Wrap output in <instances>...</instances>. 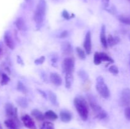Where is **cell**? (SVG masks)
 <instances>
[{
  "mask_svg": "<svg viewBox=\"0 0 130 129\" xmlns=\"http://www.w3.org/2000/svg\"><path fill=\"white\" fill-rule=\"evenodd\" d=\"M86 97H87V99L89 102V104H90L91 108L92 109L93 111L95 113V115L98 114L103 110L102 108L99 105L96 97L93 95L88 94H87Z\"/></svg>",
  "mask_w": 130,
  "mask_h": 129,
  "instance_id": "5",
  "label": "cell"
},
{
  "mask_svg": "<svg viewBox=\"0 0 130 129\" xmlns=\"http://www.w3.org/2000/svg\"><path fill=\"white\" fill-rule=\"evenodd\" d=\"M62 16H63V18L66 19V20H69V19H71V18H72L71 15H70V14L69 13L68 11L66 10H64L63 11H62Z\"/></svg>",
  "mask_w": 130,
  "mask_h": 129,
  "instance_id": "33",
  "label": "cell"
},
{
  "mask_svg": "<svg viewBox=\"0 0 130 129\" xmlns=\"http://www.w3.org/2000/svg\"><path fill=\"white\" fill-rule=\"evenodd\" d=\"M44 60H45V57L44 56H41L40 58H38V59H35L34 61V63L36 64H43L44 63Z\"/></svg>",
  "mask_w": 130,
  "mask_h": 129,
  "instance_id": "34",
  "label": "cell"
},
{
  "mask_svg": "<svg viewBox=\"0 0 130 129\" xmlns=\"http://www.w3.org/2000/svg\"><path fill=\"white\" fill-rule=\"evenodd\" d=\"M119 103L121 106L128 107L130 106V89L125 88L122 91Z\"/></svg>",
  "mask_w": 130,
  "mask_h": 129,
  "instance_id": "6",
  "label": "cell"
},
{
  "mask_svg": "<svg viewBox=\"0 0 130 129\" xmlns=\"http://www.w3.org/2000/svg\"><path fill=\"white\" fill-rule=\"evenodd\" d=\"M93 62L95 63V64L96 65H99L100 64H101L102 61L101 56H100V54L99 52H96L94 54V58H93Z\"/></svg>",
  "mask_w": 130,
  "mask_h": 129,
  "instance_id": "26",
  "label": "cell"
},
{
  "mask_svg": "<svg viewBox=\"0 0 130 129\" xmlns=\"http://www.w3.org/2000/svg\"><path fill=\"white\" fill-rule=\"evenodd\" d=\"M15 24V25H16L17 28L19 30H24V29H25V22H24V20H23L22 18H19L18 19H17Z\"/></svg>",
  "mask_w": 130,
  "mask_h": 129,
  "instance_id": "21",
  "label": "cell"
},
{
  "mask_svg": "<svg viewBox=\"0 0 130 129\" xmlns=\"http://www.w3.org/2000/svg\"><path fill=\"white\" fill-rule=\"evenodd\" d=\"M62 70L65 74H73L74 70V60L71 58H66L62 62Z\"/></svg>",
  "mask_w": 130,
  "mask_h": 129,
  "instance_id": "4",
  "label": "cell"
},
{
  "mask_svg": "<svg viewBox=\"0 0 130 129\" xmlns=\"http://www.w3.org/2000/svg\"><path fill=\"white\" fill-rule=\"evenodd\" d=\"M77 75L80 77L81 79H82L83 81H86L88 79V75L83 70H81L77 72Z\"/></svg>",
  "mask_w": 130,
  "mask_h": 129,
  "instance_id": "28",
  "label": "cell"
},
{
  "mask_svg": "<svg viewBox=\"0 0 130 129\" xmlns=\"http://www.w3.org/2000/svg\"><path fill=\"white\" fill-rule=\"evenodd\" d=\"M74 104L77 112L83 121H86L88 118L89 110L87 102L82 96H77L74 99Z\"/></svg>",
  "mask_w": 130,
  "mask_h": 129,
  "instance_id": "1",
  "label": "cell"
},
{
  "mask_svg": "<svg viewBox=\"0 0 130 129\" xmlns=\"http://www.w3.org/2000/svg\"><path fill=\"white\" fill-rule=\"evenodd\" d=\"M17 102L20 107L23 108H26L28 106V101L25 97H19L17 99Z\"/></svg>",
  "mask_w": 130,
  "mask_h": 129,
  "instance_id": "22",
  "label": "cell"
},
{
  "mask_svg": "<svg viewBox=\"0 0 130 129\" xmlns=\"http://www.w3.org/2000/svg\"><path fill=\"white\" fill-rule=\"evenodd\" d=\"M68 32H67V30H63V32H62L59 35V37L60 38H66L67 37V36H68Z\"/></svg>",
  "mask_w": 130,
  "mask_h": 129,
  "instance_id": "36",
  "label": "cell"
},
{
  "mask_svg": "<svg viewBox=\"0 0 130 129\" xmlns=\"http://www.w3.org/2000/svg\"><path fill=\"white\" fill-rule=\"evenodd\" d=\"M124 115L127 120H130V106H128L124 110Z\"/></svg>",
  "mask_w": 130,
  "mask_h": 129,
  "instance_id": "35",
  "label": "cell"
},
{
  "mask_svg": "<svg viewBox=\"0 0 130 129\" xmlns=\"http://www.w3.org/2000/svg\"><path fill=\"white\" fill-rule=\"evenodd\" d=\"M119 21L123 24H126V25H130V16L128 15H120L118 17Z\"/></svg>",
  "mask_w": 130,
  "mask_h": 129,
  "instance_id": "23",
  "label": "cell"
},
{
  "mask_svg": "<svg viewBox=\"0 0 130 129\" xmlns=\"http://www.w3.org/2000/svg\"><path fill=\"white\" fill-rule=\"evenodd\" d=\"M50 80L55 85L60 86L62 83V80L59 74L57 73H52L50 74Z\"/></svg>",
  "mask_w": 130,
  "mask_h": 129,
  "instance_id": "13",
  "label": "cell"
},
{
  "mask_svg": "<svg viewBox=\"0 0 130 129\" xmlns=\"http://www.w3.org/2000/svg\"><path fill=\"white\" fill-rule=\"evenodd\" d=\"M66 87L67 89H70L72 86V83H73V74L71 73H67L66 74Z\"/></svg>",
  "mask_w": 130,
  "mask_h": 129,
  "instance_id": "19",
  "label": "cell"
},
{
  "mask_svg": "<svg viewBox=\"0 0 130 129\" xmlns=\"http://www.w3.org/2000/svg\"><path fill=\"white\" fill-rule=\"evenodd\" d=\"M46 1L39 0L34 14V20L37 25H40L43 23L46 14Z\"/></svg>",
  "mask_w": 130,
  "mask_h": 129,
  "instance_id": "2",
  "label": "cell"
},
{
  "mask_svg": "<svg viewBox=\"0 0 130 129\" xmlns=\"http://www.w3.org/2000/svg\"><path fill=\"white\" fill-rule=\"evenodd\" d=\"M102 2L103 3H104V5H105V6L107 7L108 5H109V0H102Z\"/></svg>",
  "mask_w": 130,
  "mask_h": 129,
  "instance_id": "37",
  "label": "cell"
},
{
  "mask_svg": "<svg viewBox=\"0 0 130 129\" xmlns=\"http://www.w3.org/2000/svg\"><path fill=\"white\" fill-rule=\"evenodd\" d=\"M60 120L64 123H68L72 120V115L67 111H62L60 113Z\"/></svg>",
  "mask_w": 130,
  "mask_h": 129,
  "instance_id": "14",
  "label": "cell"
},
{
  "mask_svg": "<svg viewBox=\"0 0 130 129\" xmlns=\"http://www.w3.org/2000/svg\"><path fill=\"white\" fill-rule=\"evenodd\" d=\"M38 91H39V92L41 94H42V96H43L44 98H46V94L45 92H43V91H41V90H38Z\"/></svg>",
  "mask_w": 130,
  "mask_h": 129,
  "instance_id": "38",
  "label": "cell"
},
{
  "mask_svg": "<svg viewBox=\"0 0 130 129\" xmlns=\"http://www.w3.org/2000/svg\"><path fill=\"white\" fill-rule=\"evenodd\" d=\"M40 129H55L54 125L50 121H45L41 125Z\"/></svg>",
  "mask_w": 130,
  "mask_h": 129,
  "instance_id": "29",
  "label": "cell"
},
{
  "mask_svg": "<svg viewBox=\"0 0 130 129\" xmlns=\"http://www.w3.org/2000/svg\"><path fill=\"white\" fill-rule=\"evenodd\" d=\"M100 56H101V59L102 61H107V62H109V63H114V61L113 60V59L112 58H110L109 56H108L106 53H100Z\"/></svg>",
  "mask_w": 130,
  "mask_h": 129,
  "instance_id": "24",
  "label": "cell"
},
{
  "mask_svg": "<svg viewBox=\"0 0 130 129\" xmlns=\"http://www.w3.org/2000/svg\"><path fill=\"white\" fill-rule=\"evenodd\" d=\"M129 39H130V35H129Z\"/></svg>",
  "mask_w": 130,
  "mask_h": 129,
  "instance_id": "41",
  "label": "cell"
},
{
  "mask_svg": "<svg viewBox=\"0 0 130 129\" xmlns=\"http://www.w3.org/2000/svg\"><path fill=\"white\" fill-rule=\"evenodd\" d=\"M109 71L110 73L114 75H117L119 73V69H118V67H116V66L115 65L110 66L109 68Z\"/></svg>",
  "mask_w": 130,
  "mask_h": 129,
  "instance_id": "31",
  "label": "cell"
},
{
  "mask_svg": "<svg viewBox=\"0 0 130 129\" xmlns=\"http://www.w3.org/2000/svg\"><path fill=\"white\" fill-rule=\"evenodd\" d=\"M21 120L24 123V126L29 129H37L36 126L35 122L32 120L31 117L29 115H23L21 117Z\"/></svg>",
  "mask_w": 130,
  "mask_h": 129,
  "instance_id": "7",
  "label": "cell"
},
{
  "mask_svg": "<svg viewBox=\"0 0 130 129\" xmlns=\"http://www.w3.org/2000/svg\"><path fill=\"white\" fill-rule=\"evenodd\" d=\"M31 115L38 121H43L45 118L44 115H43L42 112H41L39 110H37V109H34L32 111Z\"/></svg>",
  "mask_w": 130,
  "mask_h": 129,
  "instance_id": "16",
  "label": "cell"
},
{
  "mask_svg": "<svg viewBox=\"0 0 130 129\" xmlns=\"http://www.w3.org/2000/svg\"><path fill=\"white\" fill-rule=\"evenodd\" d=\"M17 58H18V62H19V63H20V64H24V63H23V61L22 60L21 58H20V56H18Z\"/></svg>",
  "mask_w": 130,
  "mask_h": 129,
  "instance_id": "39",
  "label": "cell"
},
{
  "mask_svg": "<svg viewBox=\"0 0 130 129\" xmlns=\"http://www.w3.org/2000/svg\"><path fill=\"white\" fill-rule=\"evenodd\" d=\"M83 46L86 54H90L91 52V35L90 31H88L86 34Z\"/></svg>",
  "mask_w": 130,
  "mask_h": 129,
  "instance_id": "8",
  "label": "cell"
},
{
  "mask_svg": "<svg viewBox=\"0 0 130 129\" xmlns=\"http://www.w3.org/2000/svg\"><path fill=\"white\" fill-rule=\"evenodd\" d=\"M5 124L8 129H20L19 121L13 118H10L5 121Z\"/></svg>",
  "mask_w": 130,
  "mask_h": 129,
  "instance_id": "10",
  "label": "cell"
},
{
  "mask_svg": "<svg viewBox=\"0 0 130 129\" xmlns=\"http://www.w3.org/2000/svg\"><path fill=\"white\" fill-rule=\"evenodd\" d=\"M120 42V39L119 37H114L112 35H109L107 38V43L110 47H113L118 44Z\"/></svg>",
  "mask_w": 130,
  "mask_h": 129,
  "instance_id": "17",
  "label": "cell"
},
{
  "mask_svg": "<svg viewBox=\"0 0 130 129\" xmlns=\"http://www.w3.org/2000/svg\"><path fill=\"white\" fill-rule=\"evenodd\" d=\"M5 110H6V113L8 116L18 121L17 108H14L11 104L8 103L6 104V106H5Z\"/></svg>",
  "mask_w": 130,
  "mask_h": 129,
  "instance_id": "9",
  "label": "cell"
},
{
  "mask_svg": "<svg viewBox=\"0 0 130 129\" xmlns=\"http://www.w3.org/2000/svg\"><path fill=\"white\" fill-rule=\"evenodd\" d=\"M107 116V113L106 111H104V110H102L100 112H99V113L96 115V117L97 118H99V120L105 119Z\"/></svg>",
  "mask_w": 130,
  "mask_h": 129,
  "instance_id": "30",
  "label": "cell"
},
{
  "mask_svg": "<svg viewBox=\"0 0 130 129\" xmlns=\"http://www.w3.org/2000/svg\"><path fill=\"white\" fill-rule=\"evenodd\" d=\"M0 51H1V49H0Z\"/></svg>",
  "mask_w": 130,
  "mask_h": 129,
  "instance_id": "43",
  "label": "cell"
},
{
  "mask_svg": "<svg viewBox=\"0 0 130 129\" xmlns=\"http://www.w3.org/2000/svg\"><path fill=\"white\" fill-rule=\"evenodd\" d=\"M129 66H130V60H129Z\"/></svg>",
  "mask_w": 130,
  "mask_h": 129,
  "instance_id": "42",
  "label": "cell"
},
{
  "mask_svg": "<svg viewBox=\"0 0 130 129\" xmlns=\"http://www.w3.org/2000/svg\"><path fill=\"white\" fill-rule=\"evenodd\" d=\"M76 50V52H77V56H78L80 59H85L86 58V53H85L83 49H82L79 47H77Z\"/></svg>",
  "mask_w": 130,
  "mask_h": 129,
  "instance_id": "27",
  "label": "cell"
},
{
  "mask_svg": "<svg viewBox=\"0 0 130 129\" xmlns=\"http://www.w3.org/2000/svg\"><path fill=\"white\" fill-rule=\"evenodd\" d=\"M106 28L104 25H103L101 27V31H100V41H101L102 44L103 46L105 48H107L108 46V43H107V39L106 38V30H105Z\"/></svg>",
  "mask_w": 130,
  "mask_h": 129,
  "instance_id": "12",
  "label": "cell"
},
{
  "mask_svg": "<svg viewBox=\"0 0 130 129\" xmlns=\"http://www.w3.org/2000/svg\"><path fill=\"white\" fill-rule=\"evenodd\" d=\"M45 118L51 120H55L58 118V115L52 110H48L44 114Z\"/></svg>",
  "mask_w": 130,
  "mask_h": 129,
  "instance_id": "20",
  "label": "cell"
},
{
  "mask_svg": "<svg viewBox=\"0 0 130 129\" xmlns=\"http://www.w3.org/2000/svg\"><path fill=\"white\" fill-rule=\"evenodd\" d=\"M61 48H62V53L64 55H69V54H71L72 53V46H71V43L69 42H63L62 43Z\"/></svg>",
  "mask_w": 130,
  "mask_h": 129,
  "instance_id": "11",
  "label": "cell"
},
{
  "mask_svg": "<svg viewBox=\"0 0 130 129\" xmlns=\"http://www.w3.org/2000/svg\"><path fill=\"white\" fill-rule=\"evenodd\" d=\"M0 129H2V126H1V124H0Z\"/></svg>",
  "mask_w": 130,
  "mask_h": 129,
  "instance_id": "40",
  "label": "cell"
},
{
  "mask_svg": "<svg viewBox=\"0 0 130 129\" xmlns=\"http://www.w3.org/2000/svg\"><path fill=\"white\" fill-rule=\"evenodd\" d=\"M4 40H5V44H6V45L10 49H14L15 44H14L13 40L11 36H10L8 34H7V33H6V34H5V35H4Z\"/></svg>",
  "mask_w": 130,
  "mask_h": 129,
  "instance_id": "15",
  "label": "cell"
},
{
  "mask_svg": "<svg viewBox=\"0 0 130 129\" xmlns=\"http://www.w3.org/2000/svg\"><path fill=\"white\" fill-rule=\"evenodd\" d=\"M17 90L20 92H21L22 93L24 94H26L27 93V89L26 87L24 85V84L23 83H22L21 82H18L17 83Z\"/></svg>",
  "mask_w": 130,
  "mask_h": 129,
  "instance_id": "25",
  "label": "cell"
},
{
  "mask_svg": "<svg viewBox=\"0 0 130 129\" xmlns=\"http://www.w3.org/2000/svg\"><path fill=\"white\" fill-rule=\"evenodd\" d=\"M96 89L99 94L104 99H107L110 97V91L102 76H99L96 78Z\"/></svg>",
  "mask_w": 130,
  "mask_h": 129,
  "instance_id": "3",
  "label": "cell"
},
{
  "mask_svg": "<svg viewBox=\"0 0 130 129\" xmlns=\"http://www.w3.org/2000/svg\"><path fill=\"white\" fill-rule=\"evenodd\" d=\"M48 96L49 97V99L50 101V102H52V104H53L54 106H58V100H57V97L56 96L54 92H53L52 91H48Z\"/></svg>",
  "mask_w": 130,
  "mask_h": 129,
  "instance_id": "18",
  "label": "cell"
},
{
  "mask_svg": "<svg viewBox=\"0 0 130 129\" xmlns=\"http://www.w3.org/2000/svg\"><path fill=\"white\" fill-rule=\"evenodd\" d=\"M10 81V78L5 73H3L2 74V80H1V84L2 85H6L8 82Z\"/></svg>",
  "mask_w": 130,
  "mask_h": 129,
  "instance_id": "32",
  "label": "cell"
}]
</instances>
